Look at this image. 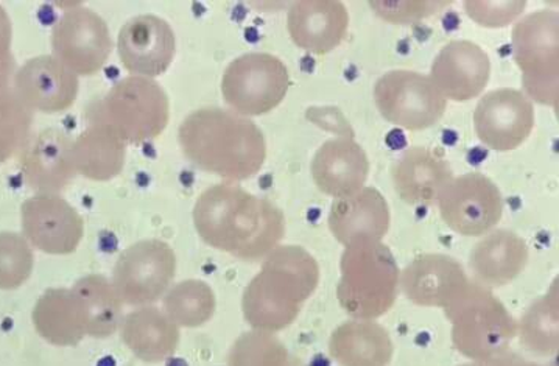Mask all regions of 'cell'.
Segmentation results:
<instances>
[{"instance_id": "24", "label": "cell", "mask_w": 559, "mask_h": 366, "mask_svg": "<svg viewBox=\"0 0 559 366\" xmlns=\"http://www.w3.org/2000/svg\"><path fill=\"white\" fill-rule=\"evenodd\" d=\"M391 177L405 203L432 204L454 175L443 156L424 146H413L396 161Z\"/></svg>"}, {"instance_id": "5", "label": "cell", "mask_w": 559, "mask_h": 366, "mask_svg": "<svg viewBox=\"0 0 559 366\" xmlns=\"http://www.w3.org/2000/svg\"><path fill=\"white\" fill-rule=\"evenodd\" d=\"M459 353L477 364L507 353L516 337V321L489 288L473 283L444 309Z\"/></svg>"}, {"instance_id": "1", "label": "cell", "mask_w": 559, "mask_h": 366, "mask_svg": "<svg viewBox=\"0 0 559 366\" xmlns=\"http://www.w3.org/2000/svg\"><path fill=\"white\" fill-rule=\"evenodd\" d=\"M193 223L210 247L242 261L265 259L285 234V217L276 204L229 182L201 193Z\"/></svg>"}, {"instance_id": "38", "label": "cell", "mask_w": 559, "mask_h": 366, "mask_svg": "<svg viewBox=\"0 0 559 366\" xmlns=\"http://www.w3.org/2000/svg\"><path fill=\"white\" fill-rule=\"evenodd\" d=\"M481 365H484V366H546V365L532 364V362H527V361H525V358L518 356L516 353H510V351H507V353L500 354V356L491 358V361L481 362Z\"/></svg>"}, {"instance_id": "34", "label": "cell", "mask_w": 559, "mask_h": 366, "mask_svg": "<svg viewBox=\"0 0 559 366\" xmlns=\"http://www.w3.org/2000/svg\"><path fill=\"white\" fill-rule=\"evenodd\" d=\"M33 262L32 247L25 237L0 233V291H14L27 283Z\"/></svg>"}, {"instance_id": "21", "label": "cell", "mask_w": 559, "mask_h": 366, "mask_svg": "<svg viewBox=\"0 0 559 366\" xmlns=\"http://www.w3.org/2000/svg\"><path fill=\"white\" fill-rule=\"evenodd\" d=\"M368 174L370 161L367 153L349 138L324 142L312 161V178L317 188L334 199L359 192Z\"/></svg>"}, {"instance_id": "15", "label": "cell", "mask_w": 559, "mask_h": 366, "mask_svg": "<svg viewBox=\"0 0 559 366\" xmlns=\"http://www.w3.org/2000/svg\"><path fill=\"white\" fill-rule=\"evenodd\" d=\"M117 49L128 72L153 79L170 68L177 39L166 21L155 14H141L123 25Z\"/></svg>"}, {"instance_id": "19", "label": "cell", "mask_w": 559, "mask_h": 366, "mask_svg": "<svg viewBox=\"0 0 559 366\" xmlns=\"http://www.w3.org/2000/svg\"><path fill=\"white\" fill-rule=\"evenodd\" d=\"M72 142L68 134L53 128L28 139L21 152V167L32 189L38 193L57 196L68 188L76 175Z\"/></svg>"}, {"instance_id": "7", "label": "cell", "mask_w": 559, "mask_h": 366, "mask_svg": "<svg viewBox=\"0 0 559 366\" xmlns=\"http://www.w3.org/2000/svg\"><path fill=\"white\" fill-rule=\"evenodd\" d=\"M559 22L557 11L540 10L518 22L514 61L530 98L557 109L559 97Z\"/></svg>"}, {"instance_id": "35", "label": "cell", "mask_w": 559, "mask_h": 366, "mask_svg": "<svg viewBox=\"0 0 559 366\" xmlns=\"http://www.w3.org/2000/svg\"><path fill=\"white\" fill-rule=\"evenodd\" d=\"M370 5L380 20L391 22V24H415V22L426 20V17L443 10L445 5H449V2H437V0H401V2L376 0V2H370Z\"/></svg>"}, {"instance_id": "22", "label": "cell", "mask_w": 559, "mask_h": 366, "mask_svg": "<svg viewBox=\"0 0 559 366\" xmlns=\"http://www.w3.org/2000/svg\"><path fill=\"white\" fill-rule=\"evenodd\" d=\"M389 228V203L374 188H364L353 196L335 199L329 212V229L345 247L356 240L382 241Z\"/></svg>"}, {"instance_id": "4", "label": "cell", "mask_w": 559, "mask_h": 366, "mask_svg": "<svg viewBox=\"0 0 559 366\" xmlns=\"http://www.w3.org/2000/svg\"><path fill=\"white\" fill-rule=\"evenodd\" d=\"M400 276L396 259L382 241H353L340 262L338 303L354 320H376L396 303Z\"/></svg>"}, {"instance_id": "29", "label": "cell", "mask_w": 559, "mask_h": 366, "mask_svg": "<svg viewBox=\"0 0 559 366\" xmlns=\"http://www.w3.org/2000/svg\"><path fill=\"white\" fill-rule=\"evenodd\" d=\"M74 292L85 309L87 335L106 339L122 323V299L115 285L102 274H90L74 284Z\"/></svg>"}, {"instance_id": "26", "label": "cell", "mask_w": 559, "mask_h": 366, "mask_svg": "<svg viewBox=\"0 0 559 366\" xmlns=\"http://www.w3.org/2000/svg\"><path fill=\"white\" fill-rule=\"evenodd\" d=\"M329 353L342 366H389L394 347L383 326L350 320L332 332Z\"/></svg>"}, {"instance_id": "27", "label": "cell", "mask_w": 559, "mask_h": 366, "mask_svg": "<svg viewBox=\"0 0 559 366\" xmlns=\"http://www.w3.org/2000/svg\"><path fill=\"white\" fill-rule=\"evenodd\" d=\"M119 329L128 350L148 364L174 356L180 343L178 326L155 307L145 306L128 314Z\"/></svg>"}, {"instance_id": "20", "label": "cell", "mask_w": 559, "mask_h": 366, "mask_svg": "<svg viewBox=\"0 0 559 366\" xmlns=\"http://www.w3.org/2000/svg\"><path fill=\"white\" fill-rule=\"evenodd\" d=\"M348 27V10L337 0H301L288 11L292 42L310 54L326 55L337 49Z\"/></svg>"}, {"instance_id": "25", "label": "cell", "mask_w": 559, "mask_h": 366, "mask_svg": "<svg viewBox=\"0 0 559 366\" xmlns=\"http://www.w3.org/2000/svg\"><path fill=\"white\" fill-rule=\"evenodd\" d=\"M36 332L50 345L75 346L87 335L85 309L74 288H50L33 309Z\"/></svg>"}, {"instance_id": "9", "label": "cell", "mask_w": 559, "mask_h": 366, "mask_svg": "<svg viewBox=\"0 0 559 366\" xmlns=\"http://www.w3.org/2000/svg\"><path fill=\"white\" fill-rule=\"evenodd\" d=\"M374 102L383 119L411 131L433 127L448 106L430 76L412 71H391L380 76Z\"/></svg>"}, {"instance_id": "30", "label": "cell", "mask_w": 559, "mask_h": 366, "mask_svg": "<svg viewBox=\"0 0 559 366\" xmlns=\"http://www.w3.org/2000/svg\"><path fill=\"white\" fill-rule=\"evenodd\" d=\"M558 281L546 295L536 299L516 324L519 342L528 353L540 357L554 356L559 345Z\"/></svg>"}, {"instance_id": "13", "label": "cell", "mask_w": 559, "mask_h": 366, "mask_svg": "<svg viewBox=\"0 0 559 366\" xmlns=\"http://www.w3.org/2000/svg\"><path fill=\"white\" fill-rule=\"evenodd\" d=\"M25 240L47 255H72L85 233L82 215L55 193H38L21 208Z\"/></svg>"}, {"instance_id": "16", "label": "cell", "mask_w": 559, "mask_h": 366, "mask_svg": "<svg viewBox=\"0 0 559 366\" xmlns=\"http://www.w3.org/2000/svg\"><path fill=\"white\" fill-rule=\"evenodd\" d=\"M489 75L488 54L473 42L459 39L440 50L429 76L445 101L466 102L484 93Z\"/></svg>"}, {"instance_id": "28", "label": "cell", "mask_w": 559, "mask_h": 366, "mask_svg": "<svg viewBox=\"0 0 559 366\" xmlns=\"http://www.w3.org/2000/svg\"><path fill=\"white\" fill-rule=\"evenodd\" d=\"M126 142L100 122L91 126L72 142V161L76 174L93 181H108L122 172Z\"/></svg>"}, {"instance_id": "12", "label": "cell", "mask_w": 559, "mask_h": 366, "mask_svg": "<svg viewBox=\"0 0 559 366\" xmlns=\"http://www.w3.org/2000/svg\"><path fill=\"white\" fill-rule=\"evenodd\" d=\"M55 58L75 75H93L100 71L112 50L106 22L85 7L66 11L53 28Z\"/></svg>"}, {"instance_id": "2", "label": "cell", "mask_w": 559, "mask_h": 366, "mask_svg": "<svg viewBox=\"0 0 559 366\" xmlns=\"http://www.w3.org/2000/svg\"><path fill=\"white\" fill-rule=\"evenodd\" d=\"M182 153L201 170L229 181L254 177L266 157L264 133L253 120L222 108L197 109L180 127Z\"/></svg>"}, {"instance_id": "33", "label": "cell", "mask_w": 559, "mask_h": 366, "mask_svg": "<svg viewBox=\"0 0 559 366\" xmlns=\"http://www.w3.org/2000/svg\"><path fill=\"white\" fill-rule=\"evenodd\" d=\"M32 111L9 86H0V164L22 152L28 142Z\"/></svg>"}, {"instance_id": "32", "label": "cell", "mask_w": 559, "mask_h": 366, "mask_svg": "<svg viewBox=\"0 0 559 366\" xmlns=\"http://www.w3.org/2000/svg\"><path fill=\"white\" fill-rule=\"evenodd\" d=\"M229 366H296L287 347L273 332H245L234 342Z\"/></svg>"}, {"instance_id": "8", "label": "cell", "mask_w": 559, "mask_h": 366, "mask_svg": "<svg viewBox=\"0 0 559 366\" xmlns=\"http://www.w3.org/2000/svg\"><path fill=\"white\" fill-rule=\"evenodd\" d=\"M290 73L270 54H245L226 68L222 94L239 116H261L275 109L287 95Z\"/></svg>"}, {"instance_id": "14", "label": "cell", "mask_w": 559, "mask_h": 366, "mask_svg": "<svg viewBox=\"0 0 559 366\" xmlns=\"http://www.w3.org/2000/svg\"><path fill=\"white\" fill-rule=\"evenodd\" d=\"M478 139L497 152H510L527 141L535 127L532 101L518 90L502 87L485 95L474 111Z\"/></svg>"}, {"instance_id": "3", "label": "cell", "mask_w": 559, "mask_h": 366, "mask_svg": "<svg viewBox=\"0 0 559 366\" xmlns=\"http://www.w3.org/2000/svg\"><path fill=\"white\" fill-rule=\"evenodd\" d=\"M318 283L320 267L310 252L295 245L276 247L245 288V320L258 331H283L298 318Z\"/></svg>"}, {"instance_id": "31", "label": "cell", "mask_w": 559, "mask_h": 366, "mask_svg": "<svg viewBox=\"0 0 559 366\" xmlns=\"http://www.w3.org/2000/svg\"><path fill=\"white\" fill-rule=\"evenodd\" d=\"M166 315L182 328H199L215 312V295L203 281L188 280L171 287L164 299Z\"/></svg>"}, {"instance_id": "39", "label": "cell", "mask_w": 559, "mask_h": 366, "mask_svg": "<svg viewBox=\"0 0 559 366\" xmlns=\"http://www.w3.org/2000/svg\"><path fill=\"white\" fill-rule=\"evenodd\" d=\"M462 366H484L481 364H473V365H462Z\"/></svg>"}, {"instance_id": "36", "label": "cell", "mask_w": 559, "mask_h": 366, "mask_svg": "<svg viewBox=\"0 0 559 366\" xmlns=\"http://www.w3.org/2000/svg\"><path fill=\"white\" fill-rule=\"evenodd\" d=\"M524 0H467V16L488 28L506 27L524 13Z\"/></svg>"}, {"instance_id": "23", "label": "cell", "mask_w": 559, "mask_h": 366, "mask_svg": "<svg viewBox=\"0 0 559 366\" xmlns=\"http://www.w3.org/2000/svg\"><path fill=\"white\" fill-rule=\"evenodd\" d=\"M528 262V247L522 237L510 229L491 231L475 245L469 265L475 283L486 288L513 283Z\"/></svg>"}, {"instance_id": "17", "label": "cell", "mask_w": 559, "mask_h": 366, "mask_svg": "<svg viewBox=\"0 0 559 366\" xmlns=\"http://www.w3.org/2000/svg\"><path fill=\"white\" fill-rule=\"evenodd\" d=\"M471 284L463 267L445 255H421L400 276V287L416 306L445 307Z\"/></svg>"}, {"instance_id": "18", "label": "cell", "mask_w": 559, "mask_h": 366, "mask_svg": "<svg viewBox=\"0 0 559 366\" xmlns=\"http://www.w3.org/2000/svg\"><path fill=\"white\" fill-rule=\"evenodd\" d=\"M14 93L31 111L60 113L76 101L79 79L58 58L44 55L17 71Z\"/></svg>"}, {"instance_id": "37", "label": "cell", "mask_w": 559, "mask_h": 366, "mask_svg": "<svg viewBox=\"0 0 559 366\" xmlns=\"http://www.w3.org/2000/svg\"><path fill=\"white\" fill-rule=\"evenodd\" d=\"M11 39H13V28H11L9 14L3 7H0V86H9L13 75L14 58L11 54Z\"/></svg>"}, {"instance_id": "10", "label": "cell", "mask_w": 559, "mask_h": 366, "mask_svg": "<svg viewBox=\"0 0 559 366\" xmlns=\"http://www.w3.org/2000/svg\"><path fill=\"white\" fill-rule=\"evenodd\" d=\"M177 274V258L166 241L141 240L117 259L112 285L127 306L145 307L169 291Z\"/></svg>"}, {"instance_id": "6", "label": "cell", "mask_w": 559, "mask_h": 366, "mask_svg": "<svg viewBox=\"0 0 559 366\" xmlns=\"http://www.w3.org/2000/svg\"><path fill=\"white\" fill-rule=\"evenodd\" d=\"M170 119L166 91L155 80L128 76L115 84L91 109V122L105 123L126 144L158 138Z\"/></svg>"}, {"instance_id": "11", "label": "cell", "mask_w": 559, "mask_h": 366, "mask_svg": "<svg viewBox=\"0 0 559 366\" xmlns=\"http://www.w3.org/2000/svg\"><path fill=\"white\" fill-rule=\"evenodd\" d=\"M437 201L445 225L467 237L489 233L503 214L499 188L486 175L477 172L452 178Z\"/></svg>"}]
</instances>
